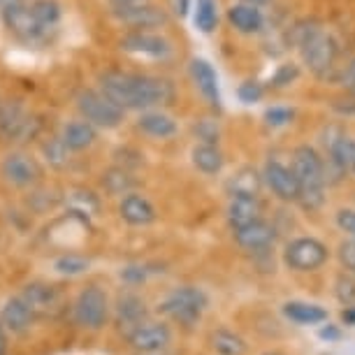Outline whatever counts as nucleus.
Returning <instances> with one entry per match:
<instances>
[{
  "label": "nucleus",
  "mask_w": 355,
  "mask_h": 355,
  "mask_svg": "<svg viewBox=\"0 0 355 355\" xmlns=\"http://www.w3.org/2000/svg\"><path fill=\"white\" fill-rule=\"evenodd\" d=\"M137 128L151 137L167 139L177 132V123H174L172 116H167L163 112H144L137 121Z\"/></svg>",
  "instance_id": "22"
},
{
  "label": "nucleus",
  "mask_w": 355,
  "mask_h": 355,
  "mask_svg": "<svg viewBox=\"0 0 355 355\" xmlns=\"http://www.w3.org/2000/svg\"><path fill=\"white\" fill-rule=\"evenodd\" d=\"M170 3H172L174 15H179V17H186V15H189L191 0H170Z\"/></svg>",
  "instance_id": "44"
},
{
  "label": "nucleus",
  "mask_w": 355,
  "mask_h": 355,
  "mask_svg": "<svg viewBox=\"0 0 355 355\" xmlns=\"http://www.w3.org/2000/svg\"><path fill=\"white\" fill-rule=\"evenodd\" d=\"M70 200H72V207H75V214H86V216H91V214H96L100 209L98 198L93 196V193H89V191H86V193L77 191Z\"/></svg>",
  "instance_id": "34"
},
{
  "label": "nucleus",
  "mask_w": 355,
  "mask_h": 355,
  "mask_svg": "<svg viewBox=\"0 0 355 355\" xmlns=\"http://www.w3.org/2000/svg\"><path fill=\"white\" fill-rule=\"evenodd\" d=\"M196 137L200 139V144H218V125L214 121H200L196 123Z\"/></svg>",
  "instance_id": "37"
},
{
  "label": "nucleus",
  "mask_w": 355,
  "mask_h": 355,
  "mask_svg": "<svg viewBox=\"0 0 355 355\" xmlns=\"http://www.w3.org/2000/svg\"><path fill=\"white\" fill-rule=\"evenodd\" d=\"M31 12L40 21V26L46 31H53L58 26V21H61V5H58L56 0H33Z\"/></svg>",
  "instance_id": "27"
},
{
  "label": "nucleus",
  "mask_w": 355,
  "mask_h": 355,
  "mask_svg": "<svg viewBox=\"0 0 355 355\" xmlns=\"http://www.w3.org/2000/svg\"><path fill=\"white\" fill-rule=\"evenodd\" d=\"M77 110L96 128H116L123 121V112L116 103H112L103 91H82L77 96Z\"/></svg>",
  "instance_id": "6"
},
{
  "label": "nucleus",
  "mask_w": 355,
  "mask_h": 355,
  "mask_svg": "<svg viewBox=\"0 0 355 355\" xmlns=\"http://www.w3.org/2000/svg\"><path fill=\"white\" fill-rule=\"evenodd\" d=\"M295 77H297V68H295V65H281V68L277 70V75L272 77V86L281 89V86L291 84Z\"/></svg>",
  "instance_id": "40"
},
{
  "label": "nucleus",
  "mask_w": 355,
  "mask_h": 355,
  "mask_svg": "<svg viewBox=\"0 0 355 355\" xmlns=\"http://www.w3.org/2000/svg\"><path fill=\"white\" fill-rule=\"evenodd\" d=\"M100 91L121 110H151V107L172 105L174 100V86L167 79L121 70L100 75Z\"/></svg>",
  "instance_id": "1"
},
{
  "label": "nucleus",
  "mask_w": 355,
  "mask_h": 355,
  "mask_svg": "<svg viewBox=\"0 0 355 355\" xmlns=\"http://www.w3.org/2000/svg\"><path fill=\"white\" fill-rule=\"evenodd\" d=\"M198 31L211 33L218 24V12H216V0H198L196 3V15H193Z\"/></svg>",
  "instance_id": "30"
},
{
  "label": "nucleus",
  "mask_w": 355,
  "mask_h": 355,
  "mask_svg": "<svg viewBox=\"0 0 355 355\" xmlns=\"http://www.w3.org/2000/svg\"><path fill=\"white\" fill-rule=\"evenodd\" d=\"M3 21L10 28L12 35H15L17 40H21V42H26V44H42V42L49 40L51 31H46V28L40 26L37 19L33 17L31 5H26V3L17 5V8L5 12Z\"/></svg>",
  "instance_id": "10"
},
{
  "label": "nucleus",
  "mask_w": 355,
  "mask_h": 355,
  "mask_svg": "<svg viewBox=\"0 0 355 355\" xmlns=\"http://www.w3.org/2000/svg\"><path fill=\"white\" fill-rule=\"evenodd\" d=\"M103 186L107 193H112V196H121V193L132 191L135 179H132L125 170H121V167H114V170H110L103 177Z\"/></svg>",
  "instance_id": "31"
},
{
  "label": "nucleus",
  "mask_w": 355,
  "mask_h": 355,
  "mask_svg": "<svg viewBox=\"0 0 355 355\" xmlns=\"http://www.w3.org/2000/svg\"><path fill=\"white\" fill-rule=\"evenodd\" d=\"M56 272L68 274V277H75V274H82L89 270V260L79 258V256H63L56 260Z\"/></svg>",
  "instance_id": "33"
},
{
  "label": "nucleus",
  "mask_w": 355,
  "mask_h": 355,
  "mask_svg": "<svg viewBox=\"0 0 355 355\" xmlns=\"http://www.w3.org/2000/svg\"><path fill=\"white\" fill-rule=\"evenodd\" d=\"M260 211H263V207H260L258 198L237 196L230 200V205H227V220H230L232 230H239V227L260 220Z\"/></svg>",
  "instance_id": "17"
},
{
  "label": "nucleus",
  "mask_w": 355,
  "mask_h": 355,
  "mask_svg": "<svg viewBox=\"0 0 355 355\" xmlns=\"http://www.w3.org/2000/svg\"><path fill=\"white\" fill-rule=\"evenodd\" d=\"M337 225L344 232H351L353 237H355V211L353 209H341L337 214Z\"/></svg>",
  "instance_id": "41"
},
{
  "label": "nucleus",
  "mask_w": 355,
  "mask_h": 355,
  "mask_svg": "<svg viewBox=\"0 0 355 355\" xmlns=\"http://www.w3.org/2000/svg\"><path fill=\"white\" fill-rule=\"evenodd\" d=\"M237 93H239V100H242L244 105H253L263 98V86H260L258 82H244L242 86H239Z\"/></svg>",
  "instance_id": "38"
},
{
  "label": "nucleus",
  "mask_w": 355,
  "mask_h": 355,
  "mask_svg": "<svg viewBox=\"0 0 355 355\" xmlns=\"http://www.w3.org/2000/svg\"><path fill=\"white\" fill-rule=\"evenodd\" d=\"M295 112L288 110V107H272V110L265 112V121L272 125V128H281V125H288L293 121Z\"/></svg>",
  "instance_id": "36"
},
{
  "label": "nucleus",
  "mask_w": 355,
  "mask_h": 355,
  "mask_svg": "<svg viewBox=\"0 0 355 355\" xmlns=\"http://www.w3.org/2000/svg\"><path fill=\"white\" fill-rule=\"evenodd\" d=\"M227 21H230L239 33H244V35H253V33L263 31L265 17H263V12L258 10V5L239 3L227 10Z\"/></svg>",
  "instance_id": "18"
},
{
  "label": "nucleus",
  "mask_w": 355,
  "mask_h": 355,
  "mask_svg": "<svg viewBox=\"0 0 355 355\" xmlns=\"http://www.w3.org/2000/svg\"><path fill=\"white\" fill-rule=\"evenodd\" d=\"M234 239L246 251H265L277 239V230L270 223H265V220H256V223L234 230Z\"/></svg>",
  "instance_id": "15"
},
{
  "label": "nucleus",
  "mask_w": 355,
  "mask_h": 355,
  "mask_svg": "<svg viewBox=\"0 0 355 355\" xmlns=\"http://www.w3.org/2000/svg\"><path fill=\"white\" fill-rule=\"evenodd\" d=\"M5 351H8V339H5L3 325H0V355H5Z\"/></svg>",
  "instance_id": "48"
},
{
  "label": "nucleus",
  "mask_w": 355,
  "mask_h": 355,
  "mask_svg": "<svg viewBox=\"0 0 355 355\" xmlns=\"http://www.w3.org/2000/svg\"><path fill=\"white\" fill-rule=\"evenodd\" d=\"M205 309H207V295L200 288L193 286H184L172 291L170 297L160 304V311L174 318L177 323H182L184 327L196 325Z\"/></svg>",
  "instance_id": "4"
},
{
  "label": "nucleus",
  "mask_w": 355,
  "mask_h": 355,
  "mask_svg": "<svg viewBox=\"0 0 355 355\" xmlns=\"http://www.w3.org/2000/svg\"><path fill=\"white\" fill-rule=\"evenodd\" d=\"M24 297L28 300V304L37 311V309H46V306H53V304H56L58 293H56V288H51V286L31 284V286H26Z\"/></svg>",
  "instance_id": "29"
},
{
  "label": "nucleus",
  "mask_w": 355,
  "mask_h": 355,
  "mask_svg": "<svg viewBox=\"0 0 355 355\" xmlns=\"http://www.w3.org/2000/svg\"><path fill=\"white\" fill-rule=\"evenodd\" d=\"M260 186H263V177H260L253 167H242V170L237 174H232V179L227 182V193H230V198H237V196L258 198Z\"/></svg>",
  "instance_id": "25"
},
{
  "label": "nucleus",
  "mask_w": 355,
  "mask_h": 355,
  "mask_svg": "<svg viewBox=\"0 0 355 355\" xmlns=\"http://www.w3.org/2000/svg\"><path fill=\"white\" fill-rule=\"evenodd\" d=\"M265 179L277 198L286 200V202H297L300 200V182L295 177L293 167L279 163V160H270L265 167Z\"/></svg>",
  "instance_id": "12"
},
{
  "label": "nucleus",
  "mask_w": 355,
  "mask_h": 355,
  "mask_svg": "<svg viewBox=\"0 0 355 355\" xmlns=\"http://www.w3.org/2000/svg\"><path fill=\"white\" fill-rule=\"evenodd\" d=\"M267 355H274V353H267Z\"/></svg>",
  "instance_id": "52"
},
{
  "label": "nucleus",
  "mask_w": 355,
  "mask_h": 355,
  "mask_svg": "<svg viewBox=\"0 0 355 355\" xmlns=\"http://www.w3.org/2000/svg\"><path fill=\"white\" fill-rule=\"evenodd\" d=\"M21 3H26V0H0V15H5L8 10L17 8V5H21Z\"/></svg>",
  "instance_id": "47"
},
{
  "label": "nucleus",
  "mask_w": 355,
  "mask_h": 355,
  "mask_svg": "<svg viewBox=\"0 0 355 355\" xmlns=\"http://www.w3.org/2000/svg\"><path fill=\"white\" fill-rule=\"evenodd\" d=\"M191 75H193V82L200 89V93L205 96V100L209 103L211 107H220V93H218V77L214 68L202 58H196L191 63Z\"/></svg>",
  "instance_id": "16"
},
{
  "label": "nucleus",
  "mask_w": 355,
  "mask_h": 355,
  "mask_svg": "<svg viewBox=\"0 0 355 355\" xmlns=\"http://www.w3.org/2000/svg\"><path fill=\"white\" fill-rule=\"evenodd\" d=\"M341 323L348 327H355V306H346V309L341 311Z\"/></svg>",
  "instance_id": "46"
},
{
  "label": "nucleus",
  "mask_w": 355,
  "mask_h": 355,
  "mask_svg": "<svg viewBox=\"0 0 355 355\" xmlns=\"http://www.w3.org/2000/svg\"><path fill=\"white\" fill-rule=\"evenodd\" d=\"M337 297L341 304L355 306V274L353 277H339L337 279Z\"/></svg>",
  "instance_id": "35"
},
{
  "label": "nucleus",
  "mask_w": 355,
  "mask_h": 355,
  "mask_svg": "<svg viewBox=\"0 0 355 355\" xmlns=\"http://www.w3.org/2000/svg\"><path fill=\"white\" fill-rule=\"evenodd\" d=\"M351 170H353V172H355V163H353V167H351Z\"/></svg>",
  "instance_id": "51"
},
{
  "label": "nucleus",
  "mask_w": 355,
  "mask_h": 355,
  "mask_svg": "<svg viewBox=\"0 0 355 355\" xmlns=\"http://www.w3.org/2000/svg\"><path fill=\"white\" fill-rule=\"evenodd\" d=\"M112 15L116 21L128 26L132 31H153L167 24L165 10L156 8L149 3H135V5H112Z\"/></svg>",
  "instance_id": "9"
},
{
  "label": "nucleus",
  "mask_w": 355,
  "mask_h": 355,
  "mask_svg": "<svg viewBox=\"0 0 355 355\" xmlns=\"http://www.w3.org/2000/svg\"><path fill=\"white\" fill-rule=\"evenodd\" d=\"M42 151H44L46 160H49V165H51V167H56V170H61V167L68 165V160H70V149H68V144L63 142V137H51V139H46V142L42 144Z\"/></svg>",
  "instance_id": "32"
},
{
  "label": "nucleus",
  "mask_w": 355,
  "mask_h": 355,
  "mask_svg": "<svg viewBox=\"0 0 355 355\" xmlns=\"http://www.w3.org/2000/svg\"><path fill=\"white\" fill-rule=\"evenodd\" d=\"M339 260L348 272L355 274V239H348L339 246Z\"/></svg>",
  "instance_id": "39"
},
{
  "label": "nucleus",
  "mask_w": 355,
  "mask_h": 355,
  "mask_svg": "<svg viewBox=\"0 0 355 355\" xmlns=\"http://www.w3.org/2000/svg\"><path fill=\"white\" fill-rule=\"evenodd\" d=\"M121 277L125 281H130V284H139V281H144L146 272L142 270V267H125V270L121 272Z\"/></svg>",
  "instance_id": "42"
},
{
  "label": "nucleus",
  "mask_w": 355,
  "mask_h": 355,
  "mask_svg": "<svg viewBox=\"0 0 355 355\" xmlns=\"http://www.w3.org/2000/svg\"><path fill=\"white\" fill-rule=\"evenodd\" d=\"M242 3H249V5H267V3H272V0H242Z\"/></svg>",
  "instance_id": "50"
},
{
  "label": "nucleus",
  "mask_w": 355,
  "mask_h": 355,
  "mask_svg": "<svg viewBox=\"0 0 355 355\" xmlns=\"http://www.w3.org/2000/svg\"><path fill=\"white\" fill-rule=\"evenodd\" d=\"M112 5H135V3H146V0H110Z\"/></svg>",
  "instance_id": "49"
},
{
  "label": "nucleus",
  "mask_w": 355,
  "mask_h": 355,
  "mask_svg": "<svg viewBox=\"0 0 355 355\" xmlns=\"http://www.w3.org/2000/svg\"><path fill=\"white\" fill-rule=\"evenodd\" d=\"M3 177L8 179L10 184L21 186L24 189V186L35 184L37 179L42 177V170H40V165L31 156H26V153H10L3 163Z\"/></svg>",
  "instance_id": "13"
},
{
  "label": "nucleus",
  "mask_w": 355,
  "mask_h": 355,
  "mask_svg": "<svg viewBox=\"0 0 355 355\" xmlns=\"http://www.w3.org/2000/svg\"><path fill=\"white\" fill-rule=\"evenodd\" d=\"M341 82H344V86L351 93H355V58L351 63L346 65V70H344V77H341Z\"/></svg>",
  "instance_id": "43"
},
{
  "label": "nucleus",
  "mask_w": 355,
  "mask_h": 355,
  "mask_svg": "<svg viewBox=\"0 0 355 355\" xmlns=\"http://www.w3.org/2000/svg\"><path fill=\"white\" fill-rule=\"evenodd\" d=\"M119 211H121V218L130 225H149L153 223V218H156L153 205L146 198L135 196V193H128V196L121 200Z\"/></svg>",
  "instance_id": "19"
},
{
  "label": "nucleus",
  "mask_w": 355,
  "mask_h": 355,
  "mask_svg": "<svg viewBox=\"0 0 355 355\" xmlns=\"http://www.w3.org/2000/svg\"><path fill=\"white\" fill-rule=\"evenodd\" d=\"M211 346L214 351L220 355H244L246 353V344L239 334L227 332V330H216L211 334Z\"/></svg>",
  "instance_id": "28"
},
{
  "label": "nucleus",
  "mask_w": 355,
  "mask_h": 355,
  "mask_svg": "<svg viewBox=\"0 0 355 355\" xmlns=\"http://www.w3.org/2000/svg\"><path fill=\"white\" fill-rule=\"evenodd\" d=\"M172 334L170 327L163 323H149V325H139L137 330H132L128 334V341L135 351L142 353H158L170 344Z\"/></svg>",
  "instance_id": "14"
},
{
  "label": "nucleus",
  "mask_w": 355,
  "mask_h": 355,
  "mask_svg": "<svg viewBox=\"0 0 355 355\" xmlns=\"http://www.w3.org/2000/svg\"><path fill=\"white\" fill-rule=\"evenodd\" d=\"M293 172L300 182V200L304 209H318L325 200V167L323 158L311 146H297L293 153Z\"/></svg>",
  "instance_id": "2"
},
{
  "label": "nucleus",
  "mask_w": 355,
  "mask_h": 355,
  "mask_svg": "<svg viewBox=\"0 0 355 355\" xmlns=\"http://www.w3.org/2000/svg\"><path fill=\"white\" fill-rule=\"evenodd\" d=\"M33 316H35V309L28 304V300L24 297H12L8 304L3 306V325H8L12 332H24L26 327H31Z\"/></svg>",
  "instance_id": "20"
},
{
  "label": "nucleus",
  "mask_w": 355,
  "mask_h": 355,
  "mask_svg": "<svg viewBox=\"0 0 355 355\" xmlns=\"http://www.w3.org/2000/svg\"><path fill=\"white\" fill-rule=\"evenodd\" d=\"M284 260L291 270L313 272L327 260V249L323 242H318V239H313V237H300V239H293V242L286 246Z\"/></svg>",
  "instance_id": "7"
},
{
  "label": "nucleus",
  "mask_w": 355,
  "mask_h": 355,
  "mask_svg": "<svg viewBox=\"0 0 355 355\" xmlns=\"http://www.w3.org/2000/svg\"><path fill=\"white\" fill-rule=\"evenodd\" d=\"M107 313H110V304H107V295L103 288L89 286L79 293L75 304V318L82 327L89 330H100L107 323Z\"/></svg>",
  "instance_id": "8"
},
{
  "label": "nucleus",
  "mask_w": 355,
  "mask_h": 355,
  "mask_svg": "<svg viewBox=\"0 0 355 355\" xmlns=\"http://www.w3.org/2000/svg\"><path fill=\"white\" fill-rule=\"evenodd\" d=\"M318 337H320V339H325V341H337V339L341 337V332H339L334 325H327V327H323V330L318 332Z\"/></svg>",
  "instance_id": "45"
},
{
  "label": "nucleus",
  "mask_w": 355,
  "mask_h": 355,
  "mask_svg": "<svg viewBox=\"0 0 355 355\" xmlns=\"http://www.w3.org/2000/svg\"><path fill=\"white\" fill-rule=\"evenodd\" d=\"M193 165L205 174H218L223 170V153L216 144H198L193 149Z\"/></svg>",
  "instance_id": "26"
},
{
  "label": "nucleus",
  "mask_w": 355,
  "mask_h": 355,
  "mask_svg": "<svg viewBox=\"0 0 355 355\" xmlns=\"http://www.w3.org/2000/svg\"><path fill=\"white\" fill-rule=\"evenodd\" d=\"M98 132H96V125L89 123L86 119L82 121H72L63 128V142L68 144L70 151H84L96 142Z\"/></svg>",
  "instance_id": "21"
},
{
  "label": "nucleus",
  "mask_w": 355,
  "mask_h": 355,
  "mask_svg": "<svg viewBox=\"0 0 355 355\" xmlns=\"http://www.w3.org/2000/svg\"><path fill=\"white\" fill-rule=\"evenodd\" d=\"M284 316L297 325H318L327 320V311L309 302H288L284 304Z\"/></svg>",
  "instance_id": "24"
},
{
  "label": "nucleus",
  "mask_w": 355,
  "mask_h": 355,
  "mask_svg": "<svg viewBox=\"0 0 355 355\" xmlns=\"http://www.w3.org/2000/svg\"><path fill=\"white\" fill-rule=\"evenodd\" d=\"M121 49L135 56H149V58H167L170 56V42L165 37L156 35L151 31H130L128 35L121 37Z\"/></svg>",
  "instance_id": "11"
},
{
  "label": "nucleus",
  "mask_w": 355,
  "mask_h": 355,
  "mask_svg": "<svg viewBox=\"0 0 355 355\" xmlns=\"http://www.w3.org/2000/svg\"><path fill=\"white\" fill-rule=\"evenodd\" d=\"M116 318L121 327L137 330V327L142 325V320L146 318V306L137 295H123V297H119V304H116Z\"/></svg>",
  "instance_id": "23"
},
{
  "label": "nucleus",
  "mask_w": 355,
  "mask_h": 355,
  "mask_svg": "<svg viewBox=\"0 0 355 355\" xmlns=\"http://www.w3.org/2000/svg\"><path fill=\"white\" fill-rule=\"evenodd\" d=\"M297 49H300V53H302L304 65L316 77H327V72L334 68L337 56H339L337 40H334L323 26H318V28L313 31L311 35L297 46Z\"/></svg>",
  "instance_id": "3"
},
{
  "label": "nucleus",
  "mask_w": 355,
  "mask_h": 355,
  "mask_svg": "<svg viewBox=\"0 0 355 355\" xmlns=\"http://www.w3.org/2000/svg\"><path fill=\"white\" fill-rule=\"evenodd\" d=\"M40 132V121L24 110L21 103H0V139L3 142H28Z\"/></svg>",
  "instance_id": "5"
}]
</instances>
